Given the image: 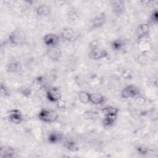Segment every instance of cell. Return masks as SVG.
I'll list each match as a JSON object with an SVG mask.
<instances>
[{"label":"cell","instance_id":"6da1fadb","mask_svg":"<svg viewBox=\"0 0 158 158\" xmlns=\"http://www.w3.org/2000/svg\"><path fill=\"white\" fill-rule=\"evenodd\" d=\"M59 117L58 113L52 109H42L38 114V118L42 122L46 123L55 122Z\"/></svg>","mask_w":158,"mask_h":158},{"label":"cell","instance_id":"7a4b0ae2","mask_svg":"<svg viewBox=\"0 0 158 158\" xmlns=\"http://www.w3.org/2000/svg\"><path fill=\"white\" fill-rule=\"evenodd\" d=\"M9 42L13 45H21L25 43L26 35L23 30L21 29H15L12 31L8 37Z\"/></svg>","mask_w":158,"mask_h":158},{"label":"cell","instance_id":"3957f363","mask_svg":"<svg viewBox=\"0 0 158 158\" xmlns=\"http://www.w3.org/2000/svg\"><path fill=\"white\" fill-rule=\"evenodd\" d=\"M139 89L137 86L133 85H129L121 91L120 96L123 99H131L139 95Z\"/></svg>","mask_w":158,"mask_h":158},{"label":"cell","instance_id":"277c9868","mask_svg":"<svg viewBox=\"0 0 158 158\" xmlns=\"http://www.w3.org/2000/svg\"><path fill=\"white\" fill-rule=\"evenodd\" d=\"M46 96L49 101L54 103H57L62 98V94L60 89L55 86L49 88L46 91Z\"/></svg>","mask_w":158,"mask_h":158},{"label":"cell","instance_id":"5b68a950","mask_svg":"<svg viewBox=\"0 0 158 158\" xmlns=\"http://www.w3.org/2000/svg\"><path fill=\"white\" fill-rule=\"evenodd\" d=\"M77 34L74 30L70 27L62 28L60 33V38L65 41L72 42L77 39Z\"/></svg>","mask_w":158,"mask_h":158},{"label":"cell","instance_id":"8992f818","mask_svg":"<svg viewBox=\"0 0 158 158\" xmlns=\"http://www.w3.org/2000/svg\"><path fill=\"white\" fill-rule=\"evenodd\" d=\"M7 118L9 122L15 124H19L23 120V116L21 111L17 109L10 110L7 114Z\"/></svg>","mask_w":158,"mask_h":158},{"label":"cell","instance_id":"52a82bcc","mask_svg":"<svg viewBox=\"0 0 158 158\" xmlns=\"http://www.w3.org/2000/svg\"><path fill=\"white\" fill-rule=\"evenodd\" d=\"M60 36L56 34L48 33L43 36V41L46 46L49 48L57 46V44L60 41Z\"/></svg>","mask_w":158,"mask_h":158},{"label":"cell","instance_id":"ba28073f","mask_svg":"<svg viewBox=\"0 0 158 158\" xmlns=\"http://www.w3.org/2000/svg\"><path fill=\"white\" fill-rule=\"evenodd\" d=\"M89 56L93 60H101L106 58L108 56L107 52L99 46L89 49Z\"/></svg>","mask_w":158,"mask_h":158},{"label":"cell","instance_id":"9c48e42d","mask_svg":"<svg viewBox=\"0 0 158 158\" xmlns=\"http://www.w3.org/2000/svg\"><path fill=\"white\" fill-rule=\"evenodd\" d=\"M46 54L48 57L52 61H58L62 56V51L58 46L48 48Z\"/></svg>","mask_w":158,"mask_h":158},{"label":"cell","instance_id":"30bf717a","mask_svg":"<svg viewBox=\"0 0 158 158\" xmlns=\"http://www.w3.org/2000/svg\"><path fill=\"white\" fill-rule=\"evenodd\" d=\"M110 7L114 14L120 15H122L125 10V2L120 0L112 1H110Z\"/></svg>","mask_w":158,"mask_h":158},{"label":"cell","instance_id":"8fae6325","mask_svg":"<svg viewBox=\"0 0 158 158\" xmlns=\"http://www.w3.org/2000/svg\"><path fill=\"white\" fill-rule=\"evenodd\" d=\"M35 11L38 16L46 17L51 14V7L48 4H41L36 7Z\"/></svg>","mask_w":158,"mask_h":158},{"label":"cell","instance_id":"7c38bea8","mask_svg":"<svg viewBox=\"0 0 158 158\" xmlns=\"http://www.w3.org/2000/svg\"><path fill=\"white\" fill-rule=\"evenodd\" d=\"M15 150L10 146H2L0 148L1 158H12L15 156Z\"/></svg>","mask_w":158,"mask_h":158},{"label":"cell","instance_id":"4fadbf2b","mask_svg":"<svg viewBox=\"0 0 158 158\" xmlns=\"http://www.w3.org/2000/svg\"><path fill=\"white\" fill-rule=\"evenodd\" d=\"M106 21V15L104 13L96 15L91 20V26L94 28H101L105 24Z\"/></svg>","mask_w":158,"mask_h":158},{"label":"cell","instance_id":"5bb4252c","mask_svg":"<svg viewBox=\"0 0 158 158\" xmlns=\"http://www.w3.org/2000/svg\"><path fill=\"white\" fill-rule=\"evenodd\" d=\"M106 101V98L104 95L99 93H90V99L89 103L93 105H101L104 104Z\"/></svg>","mask_w":158,"mask_h":158},{"label":"cell","instance_id":"9a60e30c","mask_svg":"<svg viewBox=\"0 0 158 158\" xmlns=\"http://www.w3.org/2000/svg\"><path fill=\"white\" fill-rule=\"evenodd\" d=\"M6 70L9 73H19L22 70V65L19 61L10 62L6 65Z\"/></svg>","mask_w":158,"mask_h":158},{"label":"cell","instance_id":"2e32d148","mask_svg":"<svg viewBox=\"0 0 158 158\" xmlns=\"http://www.w3.org/2000/svg\"><path fill=\"white\" fill-rule=\"evenodd\" d=\"M63 135L59 131H53L51 132L48 136V141L50 144H57L63 139Z\"/></svg>","mask_w":158,"mask_h":158},{"label":"cell","instance_id":"e0dca14e","mask_svg":"<svg viewBox=\"0 0 158 158\" xmlns=\"http://www.w3.org/2000/svg\"><path fill=\"white\" fill-rule=\"evenodd\" d=\"M149 30H150V27L148 23H141L137 27L136 30V33L137 36H141V35H149Z\"/></svg>","mask_w":158,"mask_h":158},{"label":"cell","instance_id":"ac0fdd59","mask_svg":"<svg viewBox=\"0 0 158 158\" xmlns=\"http://www.w3.org/2000/svg\"><path fill=\"white\" fill-rule=\"evenodd\" d=\"M117 116L115 115H106L102 120V124L105 128H109L114 125L115 123Z\"/></svg>","mask_w":158,"mask_h":158},{"label":"cell","instance_id":"d6986e66","mask_svg":"<svg viewBox=\"0 0 158 158\" xmlns=\"http://www.w3.org/2000/svg\"><path fill=\"white\" fill-rule=\"evenodd\" d=\"M118 109L114 106H106L101 109V112L104 114V115H115L117 116L118 114Z\"/></svg>","mask_w":158,"mask_h":158},{"label":"cell","instance_id":"ffe728a7","mask_svg":"<svg viewBox=\"0 0 158 158\" xmlns=\"http://www.w3.org/2000/svg\"><path fill=\"white\" fill-rule=\"evenodd\" d=\"M111 48L115 51H120L125 47V43L122 40H115L111 43Z\"/></svg>","mask_w":158,"mask_h":158},{"label":"cell","instance_id":"44dd1931","mask_svg":"<svg viewBox=\"0 0 158 158\" xmlns=\"http://www.w3.org/2000/svg\"><path fill=\"white\" fill-rule=\"evenodd\" d=\"M78 98L81 103L88 104L89 103L90 93L85 91H81L78 94Z\"/></svg>","mask_w":158,"mask_h":158},{"label":"cell","instance_id":"7402d4cb","mask_svg":"<svg viewBox=\"0 0 158 158\" xmlns=\"http://www.w3.org/2000/svg\"><path fill=\"white\" fill-rule=\"evenodd\" d=\"M64 147L65 148L69 151H75L78 149V146L77 144L72 140H66L64 142Z\"/></svg>","mask_w":158,"mask_h":158},{"label":"cell","instance_id":"603a6c76","mask_svg":"<svg viewBox=\"0 0 158 158\" xmlns=\"http://www.w3.org/2000/svg\"><path fill=\"white\" fill-rule=\"evenodd\" d=\"M138 62L142 65H146L151 62V58L146 54V52H142L138 57Z\"/></svg>","mask_w":158,"mask_h":158},{"label":"cell","instance_id":"cb8c5ba5","mask_svg":"<svg viewBox=\"0 0 158 158\" xmlns=\"http://www.w3.org/2000/svg\"><path fill=\"white\" fill-rule=\"evenodd\" d=\"M158 22V13L156 9H155L151 14L149 19V23L148 24L149 25L150 23L151 24H156Z\"/></svg>","mask_w":158,"mask_h":158},{"label":"cell","instance_id":"d4e9b609","mask_svg":"<svg viewBox=\"0 0 158 158\" xmlns=\"http://www.w3.org/2000/svg\"><path fill=\"white\" fill-rule=\"evenodd\" d=\"M136 149H137L138 152L139 154H141V155L148 154L149 151V149L147 146H143V145H141V146H138Z\"/></svg>","mask_w":158,"mask_h":158},{"label":"cell","instance_id":"484cf974","mask_svg":"<svg viewBox=\"0 0 158 158\" xmlns=\"http://www.w3.org/2000/svg\"><path fill=\"white\" fill-rule=\"evenodd\" d=\"M1 96L4 97L8 96L10 94L9 89L3 83H1Z\"/></svg>","mask_w":158,"mask_h":158},{"label":"cell","instance_id":"4316f807","mask_svg":"<svg viewBox=\"0 0 158 158\" xmlns=\"http://www.w3.org/2000/svg\"><path fill=\"white\" fill-rule=\"evenodd\" d=\"M136 99V102L137 104L138 105H141V104H144V103L146 101V99L140 96L139 95H138V96H136V98H135Z\"/></svg>","mask_w":158,"mask_h":158},{"label":"cell","instance_id":"83f0119b","mask_svg":"<svg viewBox=\"0 0 158 158\" xmlns=\"http://www.w3.org/2000/svg\"><path fill=\"white\" fill-rule=\"evenodd\" d=\"M99 44H98V41L97 40H93L91 41L89 43V49L95 48L96 47H98Z\"/></svg>","mask_w":158,"mask_h":158},{"label":"cell","instance_id":"f1b7e54d","mask_svg":"<svg viewBox=\"0 0 158 158\" xmlns=\"http://www.w3.org/2000/svg\"><path fill=\"white\" fill-rule=\"evenodd\" d=\"M69 19L71 20L74 21L77 18V14L75 12H73V11H70L69 12Z\"/></svg>","mask_w":158,"mask_h":158}]
</instances>
